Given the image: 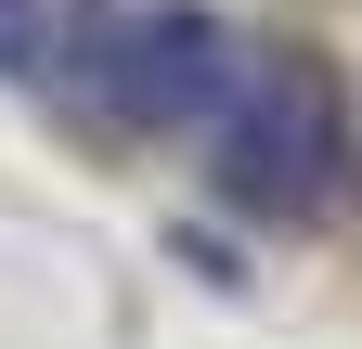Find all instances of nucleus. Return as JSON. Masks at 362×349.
Masks as SVG:
<instances>
[{
    "instance_id": "nucleus-1",
    "label": "nucleus",
    "mask_w": 362,
    "mask_h": 349,
    "mask_svg": "<svg viewBox=\"0 0 362 349\" xmlns=\"http://www.w3.org/2000/svg\"><path fill=\"white\" fill-rule=\"evenodd\" d=\"M207 168L220 194L259 207V220H324L337 207V168H349V117H337V78L310 52H246L233 104L207 129Z\"/></svg>"
},
{
    "instance_id": "nucleus-2",
    "label": "nucleus",
    "mask_w": 362,
    "mask_h": 349,
    "mask_svg": "<svg viewBox=\"0 0 362 349\" xmlns=\"http://www.w3.org/2000/svg\"><path fill=\"white\" fill-rule=\"evenodd\" d=\"M65 26H78V0H0V78H39Z\"/></svg>"
}]
</instances>
